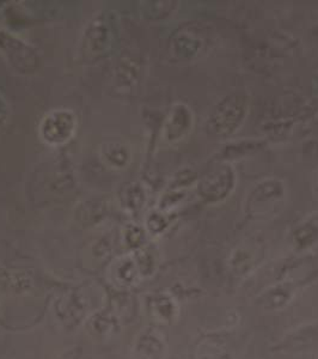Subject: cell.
<instances>
[{
  "label": "cell",
  "mask_w": 318,
  "mask_h": 359,
  "mask_svg": "<svg viewBox=\"0 0 318 359\" xmlns=\"http://www.w3.org/2000/svg\"><path fill=\"white\" fill-rule=\"evenodd\" d=\"M277 351L287 355L311 353L318 348V321L298 327L275 346Z\"/></svg>",
  "instance_id": "cell-2"
},
{
  "label": "cell",
  "mask_w": 318,
  "mask_h": 359,
  "mask_svg": "<svg viewBox=\"0 0 318 359\" xmlns=\"http://www.w3.org/2000/svg\"><path fill=\"white\" fill-rule=\"evenodd\" d=\"M8 114V104H6V102H5V100L4 97H3V95L0 94V125L6 121Z\"/></svg>",
  "instance_id": "cell-9"
},
{
  "label": "cell",
  "mask_w": 318,
  "mask_h": 359,
  "mask_svg": "<svg viewBox=\"0 0 318 359\" xmlns=\"http://www.w3.org/2000/svg\"><path fill=\"white\" fill-rule=\"evenodd\" d=\"M296 289L292 284H279L270 287L257 298V303L262 309L268 311H279L285 309L293 301Z\"/></svg>",
  "instance_id": "cell-3"
},
{
  "label": "cell",
  "mask_w": 318,
  "mask_h": 359,
  "mask_svg": "<svg viewBox=\"0 0 318 359\" xmlns=\"http://www.w3.org/2000/svg\"><path fill=\"white\" fill-rule=\"evenodd\" d=\"M106 159L111 162V165L118 167V158H116V157H118L120 162L123 163V165H125V161H127V158H128V155H127L126 150H125L123 147L115 145L113 149H111L109 151L106 152Z\"/></svg>",
  "instance_id": "cell-8"
},
{
  "label": "cell",
  "mask_w": 318,
  "mask_h": 359,
  "mask_svg": "<svg viewBox=\"0 0 318 359\" xmlns=\"http://www.w3.org/2000/svg\"><path fill=\"white\" fill-rule=\"evenodd\" d=\"M77 128V118L71 111L57 109L42 118L40 135L49 145H62L74 137Z\"/></svg>",
  "instance_id": "cell-1"
},
{
  "label": "cell",
  "mask_w": 318,
  "mask_h": 359,
  "mask_svg": "<svg viewBox=\"0 0 318 359\" xmlns=\"http://www.w3.org/2000/svg\"><path fill=\"white\" fill-rule=\"evenodd\" d=\"M191 121L192 118L189 115V111L184 106L177 107L172 111L165 123V138L169 142L180 140L186 135V132L189 131Z\"/></svg>",
  "instance_id": "cell-5"
},
{
  "label": "cell",
  "mask_w": 318,
  "mask_h": 359,
  "mask_svg": "<svg viewBox=\"0 0 318 359\" xmlns=\"http://www.w3.org/2000/svg\"><path fill=\"white\" fill-rule=\"evenodd\" d=\"M155 308V314L158 316L160 320L165 321H172L177 314V304H176L174 298L170 296H159L158 299L153 303Z\"/></svg>",
  "instance_id": "cell-7"
},
{
  "label": "cell",
  "mask_w": 318,
  "mask_h": 359,
  "mask_svg": "<svg viewBox=\"0 0 318 359\" xmlns=\"http://www.w3.org/2000/svg\"><path fill=\"white\" fill-rule=\"evenodd\" d=\"M194 359H235V357L221 340L205 338L196 345Z\"/></svg>",
  "instance_id": "cell-6"
},
{
  "label": "cell",
  "mask_w": 318,
  "mask_h": 359,
  "mask_svg": "<svg viewBox=\"0 0 318 359\" xmlns=\"http://www.w3.org/2000/svg\"><path fill=\"white\" fill-rule=\"evenodd\" d=\"M165 352L167 345L163 337L153 330H147L141 333L135 344V353L138 359H162Z\"/></svg>",
  "instance_id": "cell-4"
}]
</instances>
